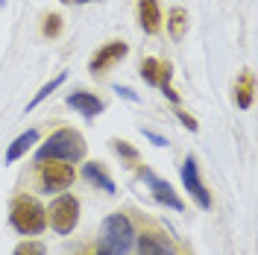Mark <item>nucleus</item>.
<instances>
[{"label":"nucleus","mask_w":258,"mask_h":255,"mask_svg":"<svg viewBox=\"0 0 258 255\" xmlns=\"http://www.w3.org/2000/svg\"><path fill=\"white\" fill-rule=\"evenodd\" d=\"M85 156V138L77 129L62 126L35 150V161H80Z\"/></svg>","instance_id":"obj_1"},{"label":"nucleus","mask_w":258,"mask_h":255,"mask_svg":"<svg viewBox=\"0 0 258 255\" xmlns=\"http://www.w3.org/2000/svg\"><path fill=\"white\" fill-rule=\"evenodd\" d=\"M9 223L18 235H38L47 229V208L30 194H18L9 206Z\"/></svg>","instance_id":"obj_2"},{"label":"nucleus","mask_w":258,"mask_h":255,"mask_svg":"<svg viewBox=\"0 0 258 255\" xmlns=\"http://www.w3.org/2000/svg\"><path fill=\"white\" fill-rule=\"evenodd\" d=\"M135 246V229L126 214H109L103 220V238L97 255H126Z\"/></svg>","instance_id":"obj_3"},{"label":"nucleus","mask_w":258,"mask_h":255,"mask_svg":"<svg viewBox=\"0 0 258 255\" xmlns=\"http://www.w3.org/2000/svg\"><path fill=\"white\" fill-rule=\"evenodd\" d=\"M80 223V200L74 194H59L50 206V229L56 235H71Z\"/></svg>","instance_id":"obj_4"},{"label":"nucleus","mask_w":258,"mask_h":255,"mask_svg":"<svg viewBox=\"0 0 258 255\" xmlns=\"http://www.w3.org/2000/svg\"><path fill=\"white\" fill-rule=\"evenodd\" d=\"M38 179H41V191L62 194L64 188L74 185V167L68 161H38Z\"/></svg>","instance_id":"obj_5"},{"label":"nucleus","mask_w":258,"mask_h":255,"mask_svg":"<svg viewBox=\"0 0 258 255\" xmlns=\"http://www.w3.org/2000/svg\"><path fill=\"white\" fill-rule=\"evenodd\" d=\"M182 185H185V191L194 197V203L200 208H211V194L209 188L203 185V179H200V167H197V159L188 156V159L182 161Z\"/></svg>","instance_id":"obj_6"},{"label":"nucleus","mask_w":258,"mask_h":255,"mask_svg":"<svg viewBox=\"0 0 258 255\" xmlns=\"http://www.w3.org/2000/svg\"><path fill=\"white\" fill-rule=\"evenodd\" d=\"M138 173H141V179L147 182V188H150L153 200H156L159 206H167V208H173V211H185V203L179 200V194L173 191V185H170V182L159 179L153 170H138Z\"/></svg>","instance_id":"obj_7"},{"label":"nucleus","mask_w":258,"mask_h":255,"mask_svg":"<svg viewBox=\"0 0 258 255\" xmlns=\"http://www.w3.org/2000/svg\"><path fill=\"white\" fill-rule=\"evenodd\" d=\"M129 53V44L126 41H109V44H103V47H97V53L91 56V62H88V71L91 74H106L109 68L120 62V59H126Z\"/></svg>","instance_id":"obj_8"},{"label":"nucleus","mask_w":258,"mask_h":255,"mask_svg":"<svg viewBox=\"0 0 258 255\" xmlns=\"http://www.w3.org/2000/svg\"><path fill=\"white\" fill-rule=\"evenodd\" d=\"M68 106L74 109V112H80L82 117H97V114L103 112V100L91 91H74V94H68Z\"/></svg>","instance_id":"obj_9"},{"label":"nucleus","mask_w":258,"mask_h":255,"mask_svg":"<svg viewBox=\"0 0 258 255\" xmlns=\"http://www.w3.org/2000/svg\"><path fill=\"white\" fill-rule=\"evenodd\" d=\"M138 24L147 35H156L161 30V9L159 0H138Z\"/></svg>","instance_id":"obj_10"},{"label":"nucleus","mask_w":258,"mask_h":255,"mask_svg":"<svg viewBox=\"0 0 258 255\" xmlns=\"http://www.w3.org/2000/svg\"><path fill=\"white\" fill-rule=\"evenodd\" d=\"M82 176H85L91 185L103 188L106 194H114V191H117V188H114V179L106 173V167H103L100 161H88V164H82Z\"/></svg>","instance_id":"obj_11"},{"label":"nucleus","mask_w":258,"mask_h":255,"mask_svg":"<svg viewBox=\"0 0 258 255\" xmlns=\"http://www.w3.org/2000/svg\"><path fill=\"white\" fill-rule=\"evenodd\" d=\"M38 141V132L35 129H27V132H21L15 141L9 144V150H6V164H15L18 159H24L27 153H30V147Z\"/></svg>","instance_id":"obj_12"},{"label":"nucleus","mask_w":258,"mask_h":255,"mask_svg":"<svg viewBox=\"0 0 258 255\" xmlns=\"http://www.w3.org/2000/svg\"><path fill=\"white\" fill-rule=\"evenodd\" d=\"M167 32H170V38H185V32H188V12L176 6V9H170V15H167Z\"/></svg>","instance_id":"obj_13"},{"label":"nucleus","mask_w":258,"mask_h":255,"mask_svg":"<svg viewBox=\"0 0 258 255\" xmlns=\"http://www.w3.org/2000/svg\"><path fill=\"white\" fill-rule=\"evenodd\" d=\"M138 255H173V252L159 235H141L138 238Z\"/></svg>","instance_id":"obj_14"},{"label":"nucleus","mask_w":258,"mask_h":255,"mask_svg":"<svg viewBox=\"0 0 258 255\" xmlns=\"http://www.w3.org/2000/svg\"><path fill=\"white\" fill-rule=\"evenodd\" d=\"M235 103L238 109L252 106V74H241V80L235 82Z\"/></svg>","instance_id":"obj_15"},{"label":"nucleus","mask_w":258,"mask_h":255,"mask_svg":"<svg viewBox=\"0 0 258 255\" xmlns=\"http://www.w3.org/2000/svg\"><path fill=\"white\" fill-rule=\"evenodd\" d=\"M159 74H161V62L159 59H153V56L141 59V77H144L147 85H159Z\"/></svg>","instance_id":"obj_16"},{"label":"nucleus","mask_w":258,"mask_h":255,"mask_svg":"<svg viewBox=\"0 0 258 255\" xmlns=\"http://www.w3.org/2000/svg\"><path fill=\"white\" fill-rule=\"evenodd\" d=\"M64 82V74H59V77H56V80H50L47 85H41V91H38V94L32 97L30 103H27V109H35V106H38V103H44V100H47L50 94H53V91H56V88H59V85H62Z\"/></svg>","instance_id":"obj_17"},{"label":"nucleus","mask_w":258,"mask_h":255,"mask_svg":"<svg viewBox=\"0 0 258 255\" xmlns=\"http://www.w3.org/2000/svg\"><path fill=\"white\" fill-rule=\"evenodd\" d=\"M12 255H47V246L41 240H21Z\"/></svg>","instance_id":"obj_18"},{"label":"nucleus","mask_w":258,"mask_h":255,"mask_svg":"<svg viewBox=\"0 0 258 255\" xmlns=\"http://www.w3.org/2000/svg\"><path fill=\"white\" fill-rule=\"evenodd\" d=\"M41 32H44V38H59V32H62V18L56 15V12L44 15V27H41Z\"/></svg>","instance_id":"obj_19"},{"label":"nucleus","mask_w":258,"mask_h":255,"mask_svg":"<svg viewBox=\"0 0 258 255\" xmlns=\"http://www.w3.org/2000/svg\"><path fill=\"white\" fill-rule=\"evenodd\" d=\"M112 150L117 153V156L129 159V161H138V150H135V147H129L126 141H112Z\"/></svg>","instance_id":"obj_20"},{"label":"nucleus","mask_w":258,"mask_h":255,"mask_svg":"<svg viewBox=\"0 0 258 255\" xmlns=\"http://www.w3.org/2000/svg\"><path fill=\"white\" fill-rule=\"evenodd\" d=\"M176 117H179V123H182L185 129H191V132H197V129H200V123H197L188 112H176Z\"/></svg>","instance_id":"obj_21"},{"label":"nucleus","mask_w":258,"mask_h":255,"mask_svg":"<svg viewBox=\"0 0 258 255\" xmlns=\"http://www.w3.org/2000/svg\"><path fill=\"white\" fill-rule=\"evenodd\" d=\"M114 94H120L123 100H129V103H138V100H141V97L135 94L132 88H126V85H114Z\"/></svg>","instance_id":"obj_22"},{"label":"nucleus","mask_w":258,"mask_h":255,"mask_svg":"<svg viewBox=\"0 0 258 255\" xmlns=\"http://www.w3.org/2000/svg\"><path fill=\"white\" fill-rule=\"evenodd\" d=\"M144 135H147V138H150L153 144H156V147H167V141H164L161 135H156V132H150V129H144Z\"/></svg>","instance_id":"obj_23"},{"label":"nucleus","mask_w":258,"mask_h":255,"mask_svg":"<svg viewBox=\"0 0 258 255\" xmlns=\"http://www.w3.org/2000/svg\"><path fill=\"white\" fill-rule=\"evenodd\" d=\"M71 3H77V6H82V3H94V0H71Z\"/></svg>","instance_id":"obj_24"},{"label":"nucleus","mask_w":258,"mask_h":255,"mask_svg":"<svg viewBox=\"0 0 258 255\" xmlns=\"http://www.w3.org/2000/svg\"><path fill=\"white\" fill-rule=\"evenodd\" d=\"M62 3H71V0H62Z\"/></svg>","instance_id":"obj_25"}]
</instances>
